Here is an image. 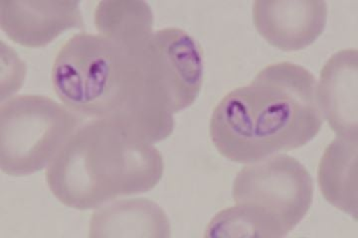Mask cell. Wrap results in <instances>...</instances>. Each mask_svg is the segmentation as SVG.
Segmentation results:
<instances>
[{"label": "cell", "mask_w": 358, "mask_h": 238, "mask_svg": "<svg viewBox=\"0 0 358 238\" xmlns=\"http://www.w3.org/2000/svg\"><path fill=\"white\" fill-rule=\"evenodd\" d=\"M171 223L166 211L145 198L121 200L98 207L90 223L89 237L167 238Z\"/></svg>", "instance_id": "obj_9"}, {"label": "cell", "mask_w": 358, "mask_h": 238, "mask_svg": "<svg viewBox=\"0 0 358 238\" xmlns=\"http://www.w3.org/2000/svg\"><path fill=\"white\" fill-rule=\"evenodd\" d=\"M324 121L315 75L303 66L280 62L223 96L212 112L210 138L226 159L254 163L303 147Z\"/></svg>", "instance_id": "obj_2"}, {"label": "cell", "mask_w": 358, "mask_h": 238, "mask_svg": "<svg viewBox=\"0 0 358 238\" xmlns=\"http://www.w3.org/2000/svg\"><path fill=\"white\" fill-rule=\"evenodd\" d=\"M358 51L334 54L320 70L317 94L324 119L338 137L358 138Z\"/></svg>", "instance_id": "obj_8"}, {"label": "cell", "mask_w": 358, "mask_h": 238, "mask_svg": "<svg viewBox=\"0 0 358 238\" xmlns=\"http://www.w3.org/2000/svg\"><path fill=\"white\" fill-rule=\"evenodd\" d=\"M317 183L327 202L357 221V139H334L320 159Z\"/></svg>", "instance_id": "obj_10"}, {"label": "cell", "mask_w": 358, "mask_h": 238, "mask_svg": "<svg viewBox=\"0 0 358 238\" xmlns=\"http://www.w3.org/2000/svg\"><path fill=\"white\" fill-rule=\"evenodd\" d=\"M75 0H1L0 26L15 43L40 48L72 28L84 27Z\"/></svg>", "instance_id": "obj_7"}, {"label": "cell", "mask_w": 358, "mask_h": 238, "mask_svg": "<svg viewBox=\"0 0 358 238\" xmlns=\"http://www.w3.org/2000/svg\"><path fill=\"white\" fill-rule=\"evenodd\" d=\"M327 21L324 0H256L253 3L257 31L282 51L303 50L315 43Z\"/></svg>", "instance_id": "obj_6"}, {"label": "cell", "mask_w": 358, "mask_h": 238, "mask_svg": "<svg viewBox=\"0 0 358 238\" xmlns=\"http://www.w3.org/2000/svg\"><path fill=\"white\" fill-rule=\"evenodd\" d=\"M83 117L41 94H21L0 108V168L8 176L32 175L56 156Z\"/></svg>", "instance_id": "obj_5"}, {"label": "cell", "mask_w": 358, "mask_h": 238, "mask_svg": "<svg viewBox=\"0 0 358 238\" xmlns=\"http://www.w3.org/2000/svg\"><path fill=\"white\" fill-rule=\"evenodd\" d=\"M164 170V158L152 143L115 122L91 119L78 127L47 166L46 182L61 204L88 211L150 192Z\"/></svg>", "instance_id": "obj_3"}, {"label": "cell", "mask_w": 358, "mask_h": 238, "mask_svg": "<svg viewBox=\"0 0 358 238\" xmlns=\"http://www.w3.org/2000/svg\"><path fill=\"white\" fill-rule=\"evenodd\" d=\"M94 18L99 34L105 36L154 29L152 8L141 0H103L96 4Z\"/></svg>", "instance_id": "obj_11"}, {"label": "cell", "mask_w": 358, "mask_h": 238, "mask_svg": "<svg viewBox=\"0 0 358 238\" xmlns=\"http://www.w3.org/2000/svg\"><path fill=\"white\" fill-rule=\"evenodd\" d=\"M51 77L63 105L81 117L115 122L152 144L173 134L176 107L154 30L77 33L58 51Z\"/></svg>", "instance_id": "obj_1"}, {"label": "cell", "mask_w": 358, "mask_h": 238, "mask_svg": "<svg viewBox=\"0 0 358 238\" xmlns=\"http://www.w3.org/2000/svg\"><path fill=\"white\" fill-rule=\"evenodd\" d=\"M232 197L254 237H285L312 207L313 179L294 157L275 154L240 170Z\"/></svg>", "instance_id": "obj_4"}]
</instances>
